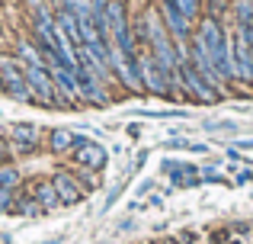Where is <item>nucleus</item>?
I'll return each mask as SVG.
<instances>
[{
	"label": "nucleus",
	"mask_w": 253,
	"mask_h": 244,
	"mask_svg": "<svg viewBox=\"0 0 253 244\" xmlns=\"http://www.w3.org/2000/svg\"><path fill=\"white\" fill-rule=\"evenodd\" d=\"M0 84H3L0 94H6L10 100H16V103H36V90L29 87L26 71H23V64H19L16 55H0Z\"/></svg>",
	"instance_id": "f257e3e1"
},
{
	"label": "nucleus",
	"mask_w": 253,
	"mask_h": 244,
	"mask_svg": "<svg viewBox=\"0 0 253 244\" xmlns=\"http://www.w3.org/2000/svg\"><path fill=\"white\" fill-rule=\"evenodd\" d=\"M138 74H141L144 94H154V97H167V100H173L170 77L161 71V64H157V58L151 55V49H138Z\"/></svg>",
	"instance_id": "f03ea898"
},
{
	"label": "nucleus",
	"mask_w": 253,
	"mask_h": 244,
	"mask_svg": "<svg viewBox=\"0 0 253 244\" xmlns=\"http://www.w3.org/2000/svg\"><path fill=\"white\" fill-rule=\"evenodd\" d=\"M179 77H183V87H186V100H196V103H218L221 94L192 68V61H179Z\"/></svg>",
	"instance_id": "7ed1b4c3"
},
{
	"label": "nucleus",
	"mask_w": 253,
	"mask_h": 244,
	"mask_svg": "<svg viewBox=\"0 0 253 244\" xmlns=\"http://www.w3.org/2000/svg\"><path fill=\"white\" fill-rule=\"evenodd\" d=\"M77 84H81V94H84V103H90V106H109L112 97H109V87H106L103 77H96L90 68L81 61L77 64Z\"/></svg>",
	"instance_id": "20e7f679"
},
{
	"label": "nucleus",
	"mask_w": 253,
	"mask_h": 244,
	"mask_svg": "<svg viewBox=\"0 0 253 244\" xmlns=\"http://www.w3.org/2000/svg\"><path fill=\"white\" fill-rule=\"evenodd\" d=\"M71 157H74V164L77 167H84V170H106V164H109V154H106V148L103 145H96V142H90V138H81L77 142V148L71 151Z\"/></svg>",
	"instance_id": "39448f33"
},
{
	"label": "nucleus",
	"mask_w": 253,
	"mask_h": 244,
	"mask_svg": "<svg viewBox=\"0 0 253 244\" xmlns=\"http://www.w3.org/2000/svg\"><path fill=\"white\" fill-rule=\"evenodd\" d=\"M48 71H51V77H55V87H58V94L64 97L68 109L71 106H81V103H84V94H81V84H77V74H74V71L64 68V64H55V61L48 64Z\"/></svg>",
	"instance_id": "423d86ee"
},
{
	"label": "nucleus",
	"mask_w": 253,
	"mask_h": 244,
	"mask_svg": "<svg viewBox=\"0 0 253 244\" xmlns=\"http://www.w3.org/2000/svg\"><path fill=\"white\" fill-rule=\"evenodd\" d=\"M51 183H55V190H58L61 206H77V202L86 196V190L81 187V180L74 177V170H58V174L51 177Z\"/></svg>",
	"instance_id": "0eeeda50"
},
{
	"label": "nucleus",
	"mask_w": 253,
	"mask_h": 244,
	"mask_svg": "<svg viewBox=\"0 0 253 244\" xmlns=\"http://www.w3.org/2000/svg\"><path fill=\"white\" fill-rule=\"evenodd\" d=\"M6 135H10V148L16 151V154H32V151L39 148V125H29V122H16L6 129Z\"/></svg>",
	"instance_id": "6e6552de"
},
{
	"label": "nucleus",
	"mask_w": 253,
	"mask_h": 244,
	"mask_svg": "<svg viewBox=\"0 0 253 244\" xmlns=\"http://www.w3.org/2000/svg\"><path fill=\"white\" fill-rule=\"evenodd\" d=\"M13 55H16L19 58V64H23V68H29V64H32V68H48V58H45L42 55V49H39V45H36V39H16V49H13Z\"/></svg>",
	"instance_id": "1a4fd4ad"
},
{
	"label": "nucleus",
	"mask_w": 253,
	"mask_h": 244,
	"mask_svg": "<svg viewBox=\"0 0 253 244\" xmlns=\"http://www.w3.org/2000/svg\"><path fill=\"white\" fill-rule=\"evenodd\" d=\"M29 193L36 196V202L45 209V212H51V209H61V199H58V190H55V183H51V177H42V180H36Z\"/></svg>",
	"instance_id": "9d476101"
},
{
	"label": "nucleus",
	"mask_w": 253,
	"mask_h": 244,
	"mask_svg": "<svg viewBox=\"0 0 253 244\" xmlns=\"http://www.w3.org/2000/svg\"><path fill=\"white\" fill-rule=\"evenodd\" d=\"M77 142H81V135L71 129H51L48 132V148L51 154H68V151L77 148Z\"/></svg>",
	"instance_id": "9b49d317"
},
{
	"label": "nucleus",
	"mask_w": 253,
	"mask_h": 244,
	"mask_svg": "<svg viewBox=\"0 0 253 244\" xmlns=\"http://www.w3.org/2000/svg\"><path fill=\"white\" fill-rule=\"evenodd\" d=\"M42 212H45V209L36 202V196H32L29 190L19 187L16 190V202H13V212L10 215H42Z\"/></svg>",
	"instance_id": "f8f14e48"
},
{
	"label": "nucleus",
	"mask_w": 253,
	"mask_h": 244,
	"mask_svg": "<svg viewBox=\"0 0 253 244\" xmlns=\"http://www.w3.org/2000/svg\"><path fill=\"white\" fill-rule=\"evenodd\" d=\"M0 187H6V190H19L23 187V174H19V167L16 164H0Z\"/></svg>",
	"instance_id": "ddd939ff"
},
{
	"label": "nucleus",
	"mask_w": 253,
	"mask_h": 244,
	"mask_svg": "<svg viewBox=\"0 0 253 244\" xmlns=\"http://www.w3.org/2000/svg\"><path fill=\"white\" fill-rule=\"evenodd\" d=\"M231 10H234V23L237 26H250L253 23V0H231Z\"/></svg>",
	"instance_id": "4468645a"
},
{
	"label": "nucleus",
	"mask_w": 253,
	"mask_h": 244,
	"mask_svg": "<svg viewBox=\"0 0 253 244\" xmlns=\"http://www.w3.org/2000/svg\"><path fill=\"white\" fill-rule=\"evenodd\" d=\"M173 6H176V10L183 13V16L189 19V23H199V19H202V13H205L202 0H176Z\"/></svg>",
	"instance_id": "2eb2a0df"
},
{
	"label": "nucleus",
	"mask_w": 253,
	"mask_h": 244,
	"mask_svg": "<svg viewBox=\"0 0 253 244\" xmlns=\"http://www.w3.org/2000/svg\"><path fill=\"white\" fill-rule=\"evenodd\" d=\"M13 202H16V190L0 187V212H6V215H10V212H13Z\"/></svg>",
	"instance_id": "dca6fc26"
},
{
	"label": "nucleus",
	"mask_w": 253,
	"mask_h": 244,
	"mask_svg": "<svg viewBox=\"0 0 253 244\" xmlns=\"http://www.w3.org/2000/svg\"><path fill=\"white\" fill-rule=\"evenodd\" d=\"M45 3H48V6H55V10H58V6H61V0H45Z\"/></svg>",
	"instance_id": "f3484780"
},
{
	"label": "nucleus",
	"mask_w": 253,
	"mask_h": 244,
	"mask_svg": "<svg viewBox=\"0 0 253 244\" xmlns=\"http://www.w3.org/2000/svg\"><path fill=\"white\" fill-rule=\"evenodd\" d=\"M241 148H253V138H250V142H241Z\"/></svg>",
	"instance_id": "a211bd4d"
},
{
	"label": "nucleus",
	"mask_w": 253,
	"mask_h": 244,
	"mask_svg": "<svg viewBox=\"0 0 253 244\" xmlns=\"http://www.w3.org/2000/svg\"><path fill=\"white\" fill-rule=\"evenodd\" d=\"M161 3H176V0H161Z\"/></svg>",
	"instance_id": "6ab92c4d"
},
{
	"label": "nucleus",
	"mask_w": 253,
	"mask_h": 244,
	"mask_svg": "<svg viewBox=\"0 0 253 244\" xmlns=\"http://www.w3.org/2000/svg\"><path fill=\"white\" fill-rule=\"evenodd\" d=\"M0 55H3V51H0Z\"/></svg>",
	"instance_id": "aec40b11"
}]
</instances>
